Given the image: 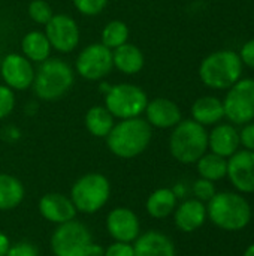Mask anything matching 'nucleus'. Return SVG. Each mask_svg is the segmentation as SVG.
<instances>
[{
	"label": "nucleus",
	"mask_w": 254,
	"mask_h": 256,
	"mask_svg": "<svg viewBox=\"0 0 254 256\" xmlns=\"http://www.w3.org/2000/svg\"><path fill=\"white\" fill-rule=\"evenodd\" d=\"M148 96L144 88L130 82H118L109 86L105 93V108L114 118L126 120L141 117L147 108Z\"/></svg>",
	"instance_id": "8"
},
{
	"label": "nucleus",
	"mask_w": 254,
	"mask_h": 256,
	"mask_svg": "<svg viewBox=\"0 0 254 256\" xmlns=\"http://www.w3.org/2000/svg\"><path fill=\"white\" fill-rule=\"evenodd\" d=\"M226 177L243 194H254V152L238 150L228 159Z\"/></svg>",
	"instance_id": "14"
},
{
	"label": "nucleus",
	"mask_w": 254,
	"mask_h": 256,
	"mask_svg": "<svg viewBox=\"0 0 254 256\" xmlns=\"http://www.w3.org/2000/svg\"><path fill=\"white\" fill-rule=\"evenodd\" d=\"M37 208H39L40 216L54 225L70 222L76 218V213H78L70 196H66L58 192L45 194L39 200Z\"/></svg>",
	"instance_id": "15"
},
{
	"label": "nucleus",
	"mask_w": 254,
	"mask_h": 256,
	"mask_svg": "<svg viewBox=\"0 0 254 256\" xmlns=\"http://www.w3.org/2000/svg\"><path fill=\"white\" fill-rule=\"evenodd\" d=\"M207 207L199 200H184L174 212L175 226L183 232H195L207 220Z\"/></svg>",
	"instance_id": "19"
},
{
	"label": "nucleus",
	"mask_w": 254,
	"mask_h": 256,
	"mask_svg": "<svg viewBox=\"0 0 254 256\" xmlns=\"http://www.w3.org/2000/svg\"><path fill=\"white\" fill-rule=\"evenodd\" d=\"M192 192L195 200H199L202 202H208L217 192H216V186L214 182H210L207 178H199L193 183L192 186Z\"/></svg>",
	"instance_id": "30"
},
{
	"label": "nucleus",
	"mask_w": 254,
	"mask_h": 256,
	"mask_svg": "<svg viewBox=\"0 0 254 256\" xmlns=\"http://www.w3.org/2000/svg\"><path fill=\"white\" fill-rule=\"evenodd\" d=\"M207 216L220 230L241 231L252 220V207L237 192H220L208 201Z\"/></svg>",
	"instance_id": "3"
},
{
	"label": "nucleus",
	"mask_w": 254,
	"mask_h": 256,
	"mask_svg": "<svg viewBox=\"0 0 254 256\" xmlns=\"http://www.w3.org/2000/svg\"><path fill=\"white\" fill-rule=\"evenodd\" d=\"M103 256H135L133 243L114 242L103 249Z\"/></svg>",
	"instance_id": "33"
},
{
	"label": "nucleus",
	"mask_w": 254,
	"mask_h": 256,
	"mask_svg": "<svg viewBox=\"0 0 254 256\" xmlns=\"http://www.w3.org/2000/svg\"><path fill=\"white\" fill-rule=\"evenodd\" d=\"M54 256H103V248L96 244L91 231L79 220L57 225L51 236Z\"/></svg>",
	"instance_id": "6"
},
{
	"label": "nucleus",
	"mask_w": 254,
	"mask_h": 256,
	"mask_svg": "<svg viewBox=\"0 0 254 256\" xmlns=\"http://www.w3.org/2000/svg\"><path fill=\"white\" fill-rule=\"evenodd\" d=\"M111 196V183L106 176L100 172H88L79 177L72 189L70 200L76 212L84 214H94L102 210Z\"/></svg>",
	"instance_id": "7"
},
{
	"label": "nucleus",
	"mask_w": 254,
	"mask_h": 256,
	"mask_svg": "<svg viewBox=\"0 0 254 256\" xmlns=\"http://www.w3.org/2000/svg\"><path fill=\"white\" fill-rule=\"evenodd\" d=\"M240 130L232 123H219L208 132V148L222 158L229 159L240 150Z\"/></svg>",
	"instance_id": "17"
},
{
	"label": "nucleus",
	"mask_w": 254,
	"mask_h": 256,
	"mask_svg": "<svg viewBox=\"0 0 254 256\" xmlns=\"http://www.w3.org/2000/svg\"><path fill=\"white\" fill-rule=\"evenodd\" d=\"M27 14L30 20L39 26H45L54 15L52 8L46 0H31L27 6Z\"/></svg>",
	"instance_id": "28"
},
{
	"label": "nucleus",
	"mask_w": 254,
	"mask_h": 256,
	"mask_svg": "<svg viewBox=\"0 0 254 256\" xmlns=\"http://www.w3.org/2000/svg\"><path fill=\"white\" fill-rule=\"evenodd\" d=\"M244 256H254V243L253 244H250L247 249H246V252H244Z\"/></svg>",
	"instance_id": "38"
},
{
	"label": "nucleus",
	"mask_w": 254,
	"mask_h": 256,
	"mask_svg": "<svg viewBox=\"0 0 254 256\" xmlns=\"http://www.w3.org/2000/svg\"><path fill=\"white\" fill-rule=\"evenodd\" d=\"M6 256H39L36 246L30 242H18L10 244Z\"/></svg>",
	"instance_id": "32"
},
{
	"label": "nucleus",
	"mask_w": 254,
	"mask_h": 256,
	"mask_svg": "<svg viewBox=\"0 0 254 256\" xmlns=\"http://www.w3.org/2000/svg\"><path fill=\"white\" fill-rule=\"evenodd\" d=\"M172 192L175 194L177 200H181V198H186V195H187V188H186L184 183H177V184L172 188Z\"/></svg>",
	"instance_id": "37"
},
{
	"label": "nucleus",
	"mask_w": 254,
	"mask_h": 256,
	"mask_svg": "<svg viewBox=\"0 0 254 256\" xmlns=\"http://www.w3.org/2000/svg\"><path fill=\"white\" fill-rule=\"evenodd\" d=\"M106 231L114 242L133 243L141 234V222L129 207H115L106 216Z\"/></svg>",
	"instance_id": "13"
},
{
	"label": "nucleus",
	"mask_w": 254,
	"mask_h": 256,
	"mask_svg": "<svg viewBox=\"0 0 254 256\" xmlns=\"http://www.w3.org/2000/svg\"><path fill=\"white\" fill-rule=\"evenodd\" d=\"M15 93L4 84H0V120L9 117L15 108Z\"/></svg>",
	"instance_id": "31"
},
{
	"label": "nucleus",
	"mask_w": 254,
	"mask_h": 256,
	"mask_svg": "<svg viewBox=\"0 0 254 256\" xmlns=\"http://www.w3.org/2000/svg\"><path fill=\"white\" fill-rule=\"evenodd\" d=\"M25 196L22 183L7 172H0V212L16 208Z\"/></svg>",
	"instance_id": "25"
},
{
	"label": "nucleus",
	"mask_w": 254,
	"mask_h": 256,
	"mask_svg": "<svg viewBox=\"0 0 254 256\" xmlns=\"http://www.w3.org/2000/svg\"><path fill=\"white\" fill-rule=\"evenodd\" d=\"M208 150V132L193 118L181 120L172 128L169 152L175 160L184 165L196 164Z\"/></svg>",
	"instance_id": "5"
},
{
	"label": "nucleus",
	"mask_w": 254,
	"mask_h": 256,
	"mask_svg": "<svg viewBox=\"0 0 254 256\" xmlns=\"http://www.w3.org/2000/svg\"><path fill=\"white\" fill-rule=\"evenodd\" d=\"M192 118L202 126H216L225 118L223 100L216 96H201L192 105Z\"/></svg>",
	"instance_id": "21"
},
{
	"label": "nucleus",
	"mask_w": 254,
	"mask_h": 256,
	"mask_svg": "<svg viewBox=\"0 0 254 256\" xmlns=\"http://www.w3.org/2000/svg\"><path fill=\"white\" fill-rule=\"evenodd\" d=\"M196 168H198L201 178H207L210 182H219L226 177L228 159L210 152V153H205L196 162Z\"/></svg>",
	"instance_id": "26"
},
{
	"label": "nucleus",
	"mask_w": 254,
	"mask_h": 256,
	"mask_svg": "<svg viewBox=\"0 0 254 256\" xmlns=\"http://www.w3.org/2000/svg\"><path fill=\"white\" fill-rule=\"evenodd\" d=\"M34 66L22 54L10 52L3 57L0 63V76L3 84L13 92H24L31 88L34 81Z\"/></svg>",
	"instance_id": "12"
},
{
	"label": "nucleus",
	"mask_w": 254,
	"mask_h": 256,
	"mask_svg": "<svg viewBox=\"0 0 254 256\" xmlns=\"http://www.w3.org/2000/svg\"><path fill=\"white\" fill-rule=\"evenodd\" d=\"M114 69L112 51L100 42L84 46L75 60V72L87 81H100Z\"/></svg>",
	"instance_id": "10"
},
{
	"label": "nucleus",
	"mask_w": 254,
	"mask_h": 256,
	"mask_svg": "<svg viewBox=\"0 0 254 256\" xmlns=\"http://www.w3.org/2000/svg\"><path fill=\"white\" fill-rule=\"evenodd\" d=\"M84 124L90 135L96 138H106L115 124V118L105 105H93L85 112Z\"/></svg>",
	"instance_id": "23"
},
{
	"label": "nucleus",
	"mask_w": 254,
	"mask_h": 256,
	"mask_svg": "<svg viewBox=\"0 0 254 256\" xmlns=\"http://www.w3.org/2000/svg\"><path fill=\"white\" fill-rule=\"evenodd\" d=\"M177 196L172 192V189L169 188H160L156 189L145 202V208L147 213L153 218V219H166L168 216H171L175 208H177Z\"/></svg>",
	"instance_id": "24"
},
{
	"label": "nucleus",
	"mask_w": 254,
	"mask_h": 256,
	"mask_svg": "<svg viewBox=\"0 0 254 256\" xmlns=\"http://www.w3.org/2000/svg\"><path fill=\"white\" fill-rule=\"evenodd\" d=\"M135 256H177L174 242L162 231L141 232L133 242Z\"/></svg>",
	"instance_id": "18"
},
{
	"label": "nucleus",
	"mask_w": 254,
	"mask_h": 256,
	"mask_svg": "<svg viewBox=\"0 0 254 256\" xmlns=\"http://www.w3.org/2000/svg\"><path fill=\"white\" fill-rule=\"evenodd\" d=\"M243 62L238 52L220 50L208 54L199 64V78L213 90H228L243 75Z\"/></svg>",
	"instance_id": "4"
},
{
	"label": "nucleus",
	"mask_w": 254,
	"mask_h": 256,
	"mask_svg": "<svg viewBox=\"0 0 254 256\" xmlns=\"http://www.w3.org/2000/svg\"><path fill=\"white\" fill-rule=\"evenodd\" d=\"M153 128L142 117L120 120L105 138L109 152L120 159H135L150 146Z\"/></svg>",
	"instance_id": "1"
},
{
	"label": "nucleus",
	"mask_w": 254,
	"mask_h": 256,
	"mask_svg": "<svg viewBox=\"0 0 254 256\" xmlns=\"http://www.w3.org/2000/svg\"><path fill=\"white\" fill-rule=\"evenodd\" d=\"M130 36V30L127 27V24L121 20H112L108 24H105V27L102 28V40L100 44H103L106 48H109L111 51L127 44Z\"/></svg>",
	"instance_id": "27"
},
{
	"label": "nucleus",
	"mask_w": 254,
	"mask_h": 256,
	"mask_svg": "<svg viewBox=\"0 0 254 256\" xmlns=\"http://www.w3.org/2000/svg\"><path fill=\"white\" fill-rule=\"evenodd\" d=\"M43 33L46 34L51 48L61 54L75 51L81 40L78 22L67 14H54L52 18L45 24Z\"/></svg>",
	"instance_id": "11"
},
{
	"label": "nucleus",
	"mask_w": 254,
	"mask_h": 256,
	"mask_svg": "<svg viewBox=\"0 0 254 256\" xmlns=\"http://www.w3.org/2000/svg\"><path fill=\"white\" fill-rule=\"evenodd\" d=\"M240 144L246 150L254 152V122L243 124V129L240 130Z\"/></svg>",
	"instance_id": "34"
},
{
	"label": "nucleus",
	"mask_w": 254,
	"mask_h": 256,
	"mask_svg": "<svg viewBox=\"0 0 254 256\" xmlns=\"http://www.w3.org/2000/svg\"><path fill=\"white\" fill-rule=\"evenodd\" d=\"M241 62L244 66L254 69V39L247 40L243 46H241V51L238 52Z\"/></svg>",
	"instance_id": "35"
},
{
	"label": "nucleus",
	"mask_w": 254,
	"mask_h": 256,
	"mask_svg": "<svg viewBox=\"0 0 254 256\" xmlns=\"http://www.w3.org/2000/svg\"><path fill=\"white\" fill-rule=\"evenodd\" d=\"M75 84L73 68L61 58H46L34 72L33 92L37 99L54 102L64 98Z\"/></svg>",
	"instance_id": "2"
},
{
	"label": "nucleus",
	"mask_w": 254,
	"mask_h": 256,
	"mask_svg": "<svg viewBox=\"0 0 254 256\" xmlns=\"http://www.w3.org/2000/svg\"><path fill=\"white\" fill-rule=\"evenodd\" d=\"M112 63L124 75H136L145 66V56L135 44H124L112 50Z\"/></svg>",
	"instance_id": "20"
},
{
	"label": "nucleus",
	"mask_w": 254,
	"mask_h": 256,
	"mask_svg": "<svg viewBox=\"0 0 254 256\" xmlns=\"http://www.w3.org/2000/svg\"><path fill=\"white\" fill-rule=\"evenodd\" d=\"M75 9L84 16H96L105 10L109 0H72Z\"/></svg>",
	"instance_id": "29"
},
{
	"label": "nucleus",
	"mask_w": 254,
	"mask_h": 256,
	"mask_svg": "<svg viewBox=\"0 0 254 256\" xmlns=\"http://www.w3.org/2000/svg\"><path fill=\"white\" fill-rule=\"evenodd\" d=\"M51 44L46 34L40 30H31L21 39V54L31 63H42L51 57Z\"/></svg>",
	"instance_id": "22"
},
{
	"label": "nucleus",
	"mask_w": 254,
	"mask_h": 256,
	"mask_svg": "<svg viewBox=\"0 0 254 256\" xmlns=\"http://www.w3.org/2000/svg\"><path fill=\"white\" fill-rule=\"evenodd\" d=\"M144 114L148 124L156 129H172L183 120L180 106L168 98L148 100Z\"/></svg>",
	"instance_id": "16"
},
{
	"label": "nucleus",
	"mask_w": 254,
	"mask_h": 256,
	"mask_svg": "<svg viewBox=\"0 0 254 256\" xmlns=\"http://www.w3.org/2000/svg\"><path fill=\"white\" fill-rule=\"evenodd\" d=\"M225 118L232 124H247L254 120V78H240L223 99Z\"/></svg>",
	"instance_id": "9"
},
{
	"label": "nucleus",
	"mask_w": 254,
	"mask_h": 256,
	"mask_svg": "<svg viewBox=\"0 0 254 256\" xmlns=\"http://www.w3.org/2000/svg\"><path fill=\"white\" fill-rule=\"evenodd\" d=\"M9 246H10L9 237L3 231H0V256H6Z\"/></svg>",
	"instance_id": "36"
}]
</instances>
